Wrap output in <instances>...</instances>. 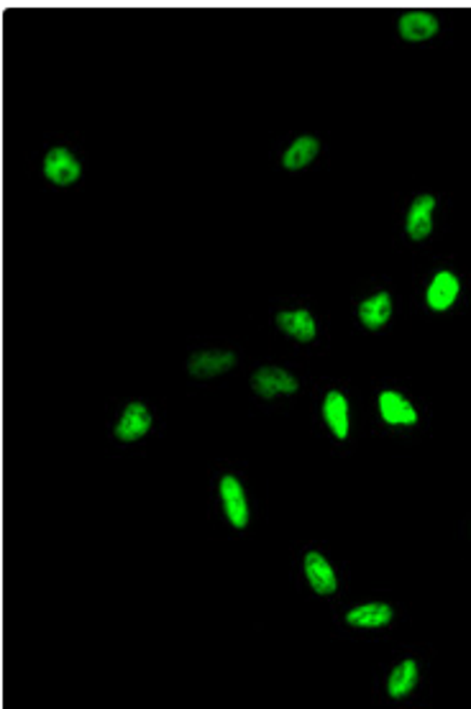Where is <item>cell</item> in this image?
Listing matches in <instances>:
<instances>
[{"label": "cell", "mask_w": 471, "mask_h": 709, "mask_svg": "<svg viewBox=\"0 0 471 709\" xmlns=\"http://www.w3.org/2000/svg\"><path fill=\"white\" fill-rule=\"evenodd\" d=\"M251 387L254 392L264 397V400H272L276 395H293L297 392V382H294L293 374H287L279 367H261L254 377H251Z\"/></svg>", "instance_id": "cell-1"}, {"label": "cell", "mask_w": 471, "mask_h": 709, "mask_svg": "<svg viewBox=\"0 0 471 709\" xmlns=\"http://www.w3.org/2000/svg\"><path fill=\"white\" fill-rule=\"evenodd\" d=\"M221 500H223V510H226V517L231 520L233 528H246L249 523V504H246L244 489L236 477H223L221 479Z\"/></svg>", "instance_id": "cell-2"}, {"label": "cell", "mask_w": 471, "mask_h": 709, "mask_svg": "<svg viewBox=\"0 0 471 709\" xmlns=\"http://www.w3.org/2000/svg\"><path fill=\"white\" fill-rule=\"evenodd\" d=\"M80 172V161L75 159L67 149H51L50 154L44 157V175L54 185H72V182H77Z\"/></svg>", "instance_id": "cell-3"}, {"label": "cell", "mask_w": 471, "mask_h": 709, "mask_svg": "<svg viewBox=\"0 0 471 709\" xmlns=\"http://www.w3.org/2000/svg\"><path fill=\"white\" fill-rule=\"evenodd\" d=\"M151 428V415L149 410L141 403H131L126 410H123V418L118 420L115 425V438L123 441V443H131V441H139L144 438Z\"/></svg>", "instance_id": "cell-4"}, {"label": "cell", "mask_w": 471, "mask_h": 709, "mask_svg": "<svg viewBox=\"0 0 471 709\" xmlns=\"http://www.w3.org/2000/svg\"><path fill=\"white\" fill-rule=\"evenodd\" d=\"M433 208H436V197L433 195H421L415 197V203L410 205L407 213V233L412 241H422L430 236L433 231Z\"/></svg>", "instance_id": "cell-5"}, {"label": "cell", "mask_w": 471, "mask_h": 709, "mask_svg": "<svg viewBox=\"0 0 471 709\" xmlns=\"http://www.w3.org/2000/svg\"><path fill=\"white\" fill-rule=\"evenodd\" d=\"M233 364H236V356L231 351H200V354L190 356L187 371L195 379H208V377H218L223 371L233 369Z\"/></svg>", "instance_id": "cell-6"}, {"label": "cell", "mask_w": 471, "mask_h": 709, "mask_svg": "<svg viewBox=\"0 0 471 709\" xmlns=\"http://www.w3.org/2000/svg\"><path fill=\"white\" fill-rule=\"evenodd\" d=\"M379 413H382V420L390 425H415L418 423L415 407L407 403L400 392H382L379 395Z\"/></svg>", "instance_id": "cell-7"}, {"label": "cell", "mask_w": 471, "mask_h": 709, "mask_svg": "<svg viewBox=\"0 0 471 709\" xmlns=\"http://www.w3.org/2000/svg\"><path fill=\"white\" fill-rule=\"evenodd\" d=\"M305 577H308L310 586L318 592V595H333L339 589V581L331 564L325 561L321 553H308L305 556Z\"/></svg>", "instance_id": "cell-8"}, {"label": "cell", "mask_w": 471, "mask_h": 709, "mask_svg": "<svg viewBox=\"0 0 471 709\" xmlns=\"http://www.w3.org/2000/svg\"><path fill=\"white\" fill-rule=\"evenodd\" d=\"M392 620V607L385 602H372V604H361L354 607L351 613L346 614V623L351 628L372 630V628H385Z\"/></svg>", "instance_id": "cell-9"}, {"label": "cell", "mask_w": 471, "mask_h": 709, "mask_svg": "<svg viewBox=\"0 0 471 709\" xmlns=\"http://www.w3.org/2000/svg\"><path fill=\"white\" fill-rule=\"evenodd\" d=\"M425 297H428V307H430V310H436V313L448 310V307L454 305L456 297H458V279H456V275H451V272H439V275L433 277V282H430Z\"/></svg>", "instance_id": "cell-10"}, {"label": "cell", "mask_w": 471, "mask_h": 709, "mask_svg": "<svg viewBox=\"0 0 471 709\" xmlns=\"http://www.w3.org/2000/svg\"><path fill=\"white\" fill-rule=\"evenodd\" d=\"M397 26H400V36L405 41H425V39L439 33V18L433 14H418L415 11V14H405L400 18Z\"/></svg>", "instance_id": "cell-11"}, {"label": "cell", "mask_w": 471, "mask_h": 709, "mask_svg": "<svg viewBox=\"0 0 471 709\" xmlns=\"http://www.w3.org/2000/svg\"><path fill=\"white\" fill-rule=\"evenodd\" d=\"M390 315H392V297L387 292H379V295H374V297L364 300V303L358 305V318L364 323V328H369V331L382 328L385 323L390 321Z\"/></svg>", "instance_id": "cell-12"}, {"label": "cell", "mask_w": 471, "mask_h": 709, "mask_svg": "<svg viewBox=\"0 0 471 709\" xmlns=\"http://www.w3.org/2000/svg\"><path fill=\"white\" fill-rule=\"evenodd\" d=\"M276 325H279L287 336L303 341V343H308V341L315 339V321H312V315H310L308 310L279 313V315H276Z\"/></svg>", "instance_id": "cell-13"}, {"label": "cell", "mask_w": 471, "mask_h": 709, "mask_svg": "<svg viewBox=\"0 0 471 709\" xmlns=\"http://www.w3.org/2000/svg\"><path fill=\"white\" fill-rule=\"evenodd\" d=\"M323 418L336 438L343 441V438L349 435V404L343 400L341 392H328V395H325Z\"/></svg>", "instance_id": "cell-14"}, {"label": "cell", "mask_w": 471, "mask_h": 709, "mask_svg": "<svg viewBox=\"0 0 471 709\" xmlns=\"http://www.w3.org/2000/svg\"><path fill=\"white\" fill-rule=\"evenodd\" d=\"M418 686V663L403 661L397 668H392L390 681H387V694L392 699H403Z\"/></svg>", "instance_id": "cell-15"}, {"label": "cell", "mask_w": 471, "mask_h": 709, "mask_svg": "<svg viewBox=\"0 0 471 709\" xmlns=\"http://www.w3.org/2000/svg\"><path fill=\"white\" fill-rule=\"evenodd\" d=\"M318 149H321V146H318V141H315L312 136H300V139L285 151V157H282L285 169H303L305 164H310V161L318 157Z\"/></svg>", "instance_id": "cell-16"}]
</instances>
